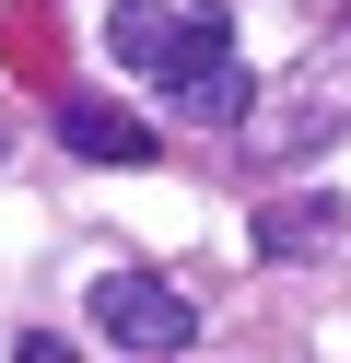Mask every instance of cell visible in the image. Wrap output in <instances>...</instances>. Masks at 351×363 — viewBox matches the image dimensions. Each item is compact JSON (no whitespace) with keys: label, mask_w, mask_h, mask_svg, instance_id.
<instances>
[{"label":"cell","mask_w":351,"mask_h":363,"mask_svg":"<svg viewBox=\"0 0 351 363\" xmlns=\"http://www.w3.org/2000/svg\"><path fill=\"white\" fill-rule=\"evenodd\" d=\"M164 106H187V118H246V71H234V59H223V71H211V82H187V94H164Z\"/></svg>","instance_id":"obj_6"},{"label":"cell","mask_w":351,"mask_h":363,"mask_svg":"<svg viewBox=\"0 0 351 363\" xmlns=\"http://www.w3.org/2000/svg\"><path fill=\"white\" fill-rule=\"evenodd\" d=\"M23 363H70V352H59V340H23Z\"/></svg>","instance_id":"obj_7"},{"label":"cell","mask_w":351,"mask_h":363,"mask_svg":"<svg viewBox=\"0 0 351 363\" xmlns=\"http://www.w3.org/2000/svg\"><path fill=\"white\" fill-rule=\"evenodd\" d=\"M59 141L82 152V164H152L164 129H140L129 106H106V94H70V106H59Z\"/></svg>","instance_id":"obj_5"},{"label":"cell","mask_w":351,"mask_h":363,"mask_svg":"<svg viewBox=\"0 0 351 363\" xmlns=\"http://www.w3.org/2000/svg\"><path fill=\"white\" fill-rule=\"evenodd\" d=\"M106 48L129 59V71H152L164 94H187V82H211L234 59V12L223 0H117Z\"/></svg>","instance_id":"obj_1"},{"label":"cell","mask_w":351,"mask_h":363,"mask_svg":"<svg viewBox=\"0 0 351 363\" xmlns=\"http://www.w3.org/2000/svg\"><path fill=\"white\" fill-rule=\"evenodd\" d=\"M328 141H340L328 59H316V71H293L281 94H257V106H246V152H257V164H304V152H328Z\"/></svg>","instance_id":"obj_3"},{"label":"cell","mask_w":351,"mask_h":363,"mask_svg":"<svg viewBox=\"0 0 351 363\" xmlns=\"http://www.w3.org/2000/svg\"><path fill=\"white\" fill-rule=\"evenodd\" d=\"M351 246V211L328 188H304V199H269L257 211V258H281V269H304V258H340Z\"/></svg>","instance_id":"obj_4"},{"label":"cell","mask_w":351,"mask_h":363,"mask_svg":"<svg viewBox=\"0 0 351 363\" xmlns=\"http://www.w3.org/2000/svg\"><path fill=\"white\" fill-rule=\"evenodd\" d=\"M94 328H106L117 352L164 363V352H187V340H199V305H187L164 269H106V281H94Z\"/></svg>","instance_id":"obj_2"}]
</instances>
